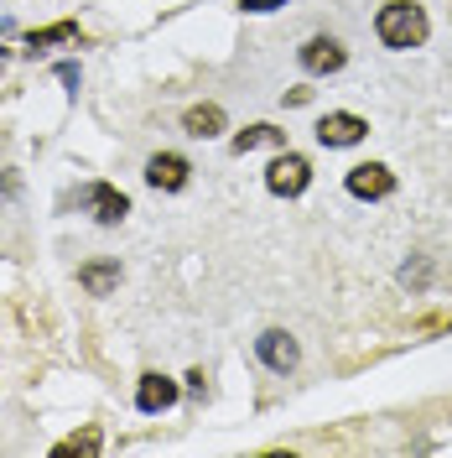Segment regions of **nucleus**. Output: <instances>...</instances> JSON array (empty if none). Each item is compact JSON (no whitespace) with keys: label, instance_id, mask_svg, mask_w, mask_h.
Wrapping results in <instances>:
<instances>
[{"label":"nucleus","instance_id":"f257e3e1","mask_svg":"<svg viewBox=\"0 0 452 458\" xmlns=\"http://www.w3.org/2000/svg\"><path fill=\"white\" fill-rule=\"evenodd\" d=\"M374 31H380V42H385V47L406 53V47H422L431 27H426V11L416 5V0H390V5H380Z\"/></svg>","mask_w":452,"mask_h":458},{"label":"nucleus","instance_id":"f03ea898","mask_svg":"<svg viewBox=\"0 0 452 458\" xmlns=\"http://www.w3.org/2000/svg\"><path fill=\"white\" fill-rule=\"evenodd\" d=\"M307 182H312V167H307V157H297V151H281V157L265 167V188H271L276 199H297Z\"/></svg>","mask_w":452,"mask_h":458},{"label":"nucleus","instance_id":"7ed1b4c3","mask_svg":"<svg viewBox=\"0 0 452 458\" xmlns=\"http://www.w3.org/2000/svg\"><path fill=\"white\" fill-rule=\"evenodd\" d=\"M84 208L99 219V225H120V219L130 214L125 193H120V188H110V182H88V188H84Z\"/></svg>","mask_w":452,"mask_h":458},{"label":"nucleus","instance_id":"20e7f679","mask_svg":"<svg viewBox=\"0 0 452 458\" xmlns=\"http://www.w3.org/2000/svg\"><path fill=\"white\" fill-rule=\"evenodd\" d=\"M364 120H359V114H348V110H339V114H322V120H317V141L322 146H359L364 141Z\"/></svg>","mask_w":452,"mask_h":458},{"label":"nucleus","instance_id":"39448f33","mask_svg":"<svg viewBox=\"0 0 452 458\" xmlns=\"http://www.w3.org/2000/svg\"><path fill=\"white\" fill-rule=\"evenodd\" d=\"M188 157H177V151H162V157H151L146 162V182L151 188H162V193H177V188H188Z\"/></svg>","mask_w":452,"mask_h":458},{"label":"nucleus","instance_id":"423d86ee","mask_svg":"<svg viewBox=\"0 0 452 458\" xmlns=\"http://www.w3.org/2000/svg\"><path fill=\"white\" fill-rule=\"evenodd\" d=\"M255 349H260V360H265V365H271L276 375L297 370V360H302V349H297V339H291V334H281V328L260 334V339H255Z\"/></svg>","mask_w":452,"mask_h":458},{"label":"nucleus","instance_id":"0eeeda50","mask_svg":"<svg viewBox=\"0 0 452 458\" xmlns=\"http://www.w3.org/2000/svg\"><path fill=\"white\" fill-rule=\"evenodd\" d=\"M390 188H396V172L380 167V162H364V167L348 172V193L354 199H385Z\"/></svg>","mask_w":452,"mask_h":458},{"label":"nucleus","instance_id":"6e6552de","mask_svg":"<svg viewBox=\"0 0 452 458\" xmlns=\"http://www.w3.org/2000/svg\"><path fill=\"white\" fill-rule=\"evenodd\" d=\"M302 68H307V73H339L343 47L333 42V37H312L307 47H302Z\"/></svg>","mask_w":452,"mask_h":458},{"label":"nucleus","instance_id":"1a4fd4ad","mask_svg":"<svg viewBox=\"0 0 452 458\" xmlns=\"http://www.w3.org/2000/svg\"><path fill=\"white\" fill-rule=\"evenodd\" d=\"M172 401H177V380H167V375H141V386H136V406L141 411H167Z\"/></svg>","mask_w":452,"mask_h":458},{"label":"nucleus","instance_id":"9d476101","mask_svg":"<svg viewBox=\"0 0 452 458\" xmlns=\"http://www.w3.org/2000/svg\"><path fill=\"white\" fill-rule=\"evenodd\" d=\"M182 131L198 136V141H208V136L224 131V110H219V105H193V110L182 114Z\"/></svg>","mask_w":452,"mask_h":458},{"label":"nucleus","instance_id":"9b49d317","mask_svg":"<svg viewBox=\"0 0 452 458\" xmlns=\"http://www.w3.org/2000/svg\"><path fill=\"white\" fill-rule=\"evenodd\" d=\"M84 31H79V21H53V27H42V31H31L27 37V47L37 53V47H57V42H79Z\"/></svg>","mask_w":452,"mask_h":458},{"label":"nucleus","instance_id":"f8f14e48","mask_svg":"<svg viewBox=\"0 0 452 458\" xmlns=\"http://www.w3.org/2000/svg\"><path fill=\"white\" fill-rule=\"evenodd\" d=\"M79 282H84L94 297H105V292L120 282V266H114V260H94V266H84V271H79Z\"/></svg>","mask_w":452,"mask_h":458},{"label":"nucleus","instance_id":"ddd939ff","mask_svg":"<svg viewBox=\"0 0 452 458\" xmlns=\"http://www.w3.org/2000/svg\"><path fill=\"white\" fill-rule=\"evenodd\" d=\"M255 146H286V136L276 131V125H250V131H239V136H234V151H239V157L255 151Z\"/></svg>","mask_w":452,"mask_h":458},{"label":"nucleus","instance_id":"4468645a","mask_svg":"<svg viewBox=\"0 0 452 458\" xmlns=\"http://www.w3.org/2000/svg\"><path fill=\"white\" fill-rule=\"evenodd\" d=\"M99 448H105L99 428H84V432H73V437H63L53 454H57V458H73V454H99Z\"/></svg>","mask_w":452,"mask_h":458},{"label":"nucleus","instance_id":"2eb2a0df","mask_svg":"<svg viewBox=\"0 0 452 458\" xmlns=\"http://www.w3.org/2000/svg\"><path fill=\"white\" fill-rule=\"evenodd\" d=\"M276 5H286V0H245V11H276Z\"/></svg>","mask_w":452,"mask_h":458}]
</instances>
